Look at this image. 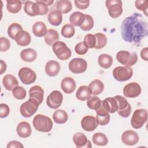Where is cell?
<instances>
[{"mask_svg":"<svg viewBox=\"0 0 148 148\" xmlns=\"http://www.w3.org/2000/svg\"><path fill=\"white\" fill-rule=\"evenodd\" d=\"M147 23L139 13L126 17L121 25V35L127 42L138 44L147 35Z\"/></svg>","mask_w":148,"mask_h":148,"instance_id":"cell-1","label":"cell"},{"mask_svg":"<svg viewBox=\"0 0 148 148\" xmlns=\"http://www.w3.org/2000/svg\"><path fill=\"white\" fill-rule=\"evenodd\" d=\"M32 124L35 130L43 132H50L53 125L50 117L40 114H38L34 117Z\"/></svg>","mask_w":148,"mask_h":148,"instance_id":"cell-2","label":"cell"},{"mask_svg":"<svg viewBox=\"0 0 148 148\" xmlns=\"http://www.w3.org/2000/svg\"><path fill=\"white\" fill-rule=\"evenodd\" d=\"M52 49L57 57L62 61L68 60L72 54L71 49L62 41H57L54 43L52 46Z\"/></svg>","mask_w":148,"mask_h":148,"instance_id":"cell-3","label":"cell"},{"mask_svg":"<svg viewBox=\"0 0 148 148\" xmlns=\"http://www.w3.org/2000/svg\"><path fill=\"white\" fill-rule=\"evenodd\" d=\"M147 120V111L145 109H136L131 119V124L132 128L139 129L143 127Z\"/></svg>","mask_w":148,"mask_h":148,"instance_id":"cell-4","label":"cell"},{"mask_svg":"<svg viewBox=\"0 0 148 148\" xmlns=\"http://www.w3.org/2000/svg\"><path fill=\"white\" fill-rule=\"evenodd\" d=\"M116 59L120 64L131 67L136 63L138 56L135 52L130 53L128 51L121 50L117 53Z\"/></svg>","mask_w":148,"mask_h":148,"instance_id":"cell-5","label":"cell"},{"mask_svg":"<svg viewBox=\"0 0 148 148\" xmlns=\"http://www.w3.org/2000/svg\"><path fill=\"white\" fill-rule=\"evenodd\" d=\"M39 105V102L35 99L29 98L28 101L21 105L20 108V113L24 117H30L36 113Z\"/></svg>","mask_w":148,"mask_h":148,"instance_id":"cell-6","label":"cell"},{"mask_svg":"<svg viewBox=\"0 0 148 148\" xmlns=\"http://www.w3.org/2000/svg\"><path fill=\"white\" fill-rule=\"evenodd\" d=\"M133 75V70L131 67L119 66L114 68L113 76L119 82H125L129 80Z\"/></svg>","mask_w":148,"mask_h":148,"instance_id":"cell-7","label":"cell"},{"mask_svg":"<svg viewBox=\"0 0 148 148\" xmlns=\"http://www.w3.org/2000/svg\"><path fill=\"white\" fill-rule=\"evenodd\" d=\"M109 16L114 18L119 17L123 13L122 1L120 0H108L105 2Z\"/></svg>","mask_w":148,"mask_h":148,"instance_id":"cell-8","label":"cell"},{"mask_svg":"<svg viewBox=\"0 0 148 148\" xmlns=\"http://www.w3.org/2000/svg\"><path fill=\"white\" fill-rule=\"evenodd\" d=\"M117 100L118 104V114L123 117H128L131 112V105L128 102L126 98L121 95H116L114 97Z\"/></svg>","mask_w":148,"mask_h":148,"instance_id":"cell-9","label":"cell"},{"mask_svg":"<svg viewBox=\"0 0 148 148\" xmlns=\"http://www.w3.org/2000/svg\"><path fill=\"white\" fill-rule=\"evenodd\" d=\"M18 75L21 82L24 84H31L34 83L36 79L35 72L28 67L21 68L18 71Z\"/></svg>","mask_w":148,"mask_h":148,"instance_id":"cell-10","label":"cell"},{"mask_svg":"<svg viewBox=\"0 0 148 148\" xmlns=\"http://www.w3.org/2000/svg\"><path fill=\"white\" fill-rule=\"evenodd\" d=\"M68 67L69 69L73 73H82L86 71L87 63L83 58H75L69 62Z\"/></svg>","mask_w":148,"mask_h":148,"instance_id":"cell-11","label":"cell"},{"mask_svg":"<svg viewBox=\"0 0 148 148\" xmlns=\"http://www.w3.org/2000/svg\"><path fill=\"white\" fill-rule=\"evenodd\" d=\"M63 95L62 93L58 90L53 91L47 97V105L53 109L58 108L62 104Z\"/></svg>","mask_w":148,"mask_h":148,"instance_id":"cell-12","label":"cell"},{"mask_svg":"<svg viewBox=\"0 0 148 148\" xmlns=\"http://www.w3.org/2000/svg\"><path fill=\"white\" fill-rule=\"evenodd\" d=\"M140 86L136 82H131L126 84L123 88V94L125 97L133 98L138 97L141 93Z\"/></svg>","mask_w":148,"mask_h":148,"instance_id":"cell-13","label":"cell"},{"mask_svg":"<svg viewBox=\"0 0 148 148\" xmlns=\"http://www.w3.org/2000/svg\"><path fill=\"white\" fill-rule=\"evenodd\" d=\"M98 125V124L96 117L91 115L83 117L81 120L82 128L86 131H93L97 128Z\"/></svg>","mask_w":148,"mask_h":148,"instance_id":"cell-14","label":"cell"},{"mask_svg":"<svg viewBox=\"0 0 148 148\" xmlns=\"http://www.w3.org/2000/svg\"><path fill=\"white\" fill-rule=\"evenodd\" d=\"M139 140V135L135 131L132 130H127L124 131L121 135V140L123 143L128 146L136 145Z\"/></svg>","mask_w":148,"mask_h":148,"instance_id":"cell-15","label":"cell"},{"mask_svg":"<svg viewBox=\"0 0 148 148\" xmlns=\"http://www.w3.org/2000/svg\"><path fill=\"white\" fill-rule=\"evenodd\" d=\"M73 142L77 148L91 147V142L82 132H76L73 136Z\"/></svg>","mask_w":148,"mask_h":148,"instance_id":"cell-16","label":"cell"},{"mask_svg":"<svg viewBox=\"0 0 148 148\" xmlns=\"http://www.w3.org/2000/svg\"><path fill=\"white\" fill-rule=\"evenodd\" d=\"M76 87V82L71 77H65L61 80V87L66 94L72 93L75 90Z\"/></svg>","mask_w":148,"mask_h":148,"instance_id":"cell-17","label":"cell"},{"mask_svg":"<svg viewBox=\"0 0 148 148\" xmlns=\"http://www.w3.org/2000/svg\"><path fill=\"white\" fill-rule=\"evenodd\" d=\"M16 131L18 136L22 138H26L31 135L32 130L28 123L21 121L18 124L16 127Z\"/></svg>","mask_w":148,"mask_h":148,"instance_id":"cell-18","label":"cell"},{"mask_svg":"<svg viewBox=\"0 0 148 148\" xmlns=\"http://www.w3.org/2000/svg\"><path fill=\"white\" fill-rule=\"evenodd\" d=\"M44 90L39 86H34L29 90V98L34 99L40 105L43 101Z\"/></svg>","mask_w":148,"mask_h":148,"instance_id":"cell-19","label":"cell"},{"mask_svg":"<svg viewBox=\"0 0 148 148\" xmlns=\"http://www.w3.org/2000/svg\"><path fill=\"white\" fill-rule=\"evenodd\" d=\"M45 69L48 76L53 77L58 74L60 71V65L56 61L50 60L46 64Z\"/></svg>","mask_w":148,"mask_h":148,"instance_id":"cell-20","label":"cell"},{"mask_svg":"<svg viewBox=\"0 0 148 148\" xmlns=\"http://www.w3.org/2000/svg\"><path fill=\"white\" fill-rule=\"evenodd\" d=\"M2 83L5 89L9 91H12L18 85V82L16 77L11 74H8L3 77Z\"/></svg>","mask_w":148,"mask_h":148,"instance_id":"cell-21","label":"cell"},{"mask_svg":"<svg viewBox=\"0 0 148 148\" xmlns=\"http://www.w3.org/2000/svg\"><path fill=\"white\" fill-rule=\"evenodd\" d=\"M15 40L18 45L20 46H26L31 42V35L28 32L23 30L17 35Z\"/></svg>","mask_w":148,"mask_h":148,"instance_id":"cell-22","label":"cell"},{"mask_svg":"<svg viewBox=\"0 0 148 148\" xmlns=\"http://www.w3.org/2000/svg\"><path fill=\"white\" fill-rule=\"evenodd\" d=\"M102 103L109 113H113L117 111L118 104L114 97H108L102 101Z\"/></svg>","mask_w":148,"mask_h":148,"instance_id":"cell-23","label":"cell"},{"mask_svg":"<svg viewBox=\"0 0 148 148\" xmlns=\"http://www.w3.org/2000/svg\"><path fill=\"white\" fill-rule=\"evenodd\" d=\"M91 91L89 86H81L77 90L76 93V97L77 99L80 101H84L86 100H87L91 97Z\"/></svg>","mask_w":148,"mask_h":148,"instance_id":"cell-24","label":"cell"},{"mask_svg":"<svg viewBox=\"0 0 148 148\" xmlns=\"http://www.w3.org/2000/svg\"><path fill=\"white\" fill-rule=\"evenodd\" d=\"M24 12L30 16L39 15V8L38 3L35 2L28 1L25 2L24 6Z\"/></svg>","mask_w":148,"mask_h":148,"instance_id":"cell-25","label":"cell"},{"mask_svg":"<svg viewBox=\"0 0 148 148\" xmlns=\"http://www.w3.org/2000/svg\"><path fill=\"white\" fill-rule=\"evenodd\" d=\"M32 32L37 37H42L45 36L47 31L45 24L42 21L35 22L32 28Z\"/></svg>","mask_w":148,"mask_h":148,"instance_id":"cell-26","label":"cell"},{"mask_svg":"<svg viewBox=\"0 0 148 148\" xmlns=\"http://www.w3.org/2000/svg\"><path fill=\"white\" fill-rule=\"evenodd\" d=\"M49 22L54 26H58L61 24L62 21V13L56 10H53L50 12L47 16Z\"/></svg>","mask_w":148,"mask_h":148,"instance_id":"cell-27","label":"cell"},{"mask_svg":"<svg viewBox=\"0 0 148 148\" xmlns=\"http://www.w3.org/2000/svg\"><path fill=\"white\" fill-rule=\"evenodd\" d=\"M21 58L25 62H32L37 57L36 51L31 48H28L23 50L20 53Z\"/></svg>","mask_w":148,"mask_h":148,"instance_id":"cell-28","label":"cell"},{"mask_svg":"<svg viewBox=\"0 0 148 148\" xmlns=\"http://www.w3.org/2000/svg\"><path fill=\"white\" fill-rule=\"evenodd\" d=\"M58 39L59 34L58 32L54 29H48L45 35V43L49 46H53V45L57 42Z\"/></svg>","mask_w":148,"mask_h":148,"instance_id":"cell-29","label":"cell"},{"mask_svg":"<svg viewBox=\"0 0 148 148\" xmlns=\"http://www.w3.org/2000/svg\"><path fill=\"white\" fill-rule=\"evenodd\" d=\"M89 87L91 91L92 94L97 95L102 92L104 89V84L102 81L98 79H95L89 84Z\"/></svg>","mask_w":148,"mask_h":148,"instance_id":"cell-30","label":"cell"},{"mask_svg":"<svg viewBox=\"0 0 148 148\" xmlns=\"http://www.w3.org/2000/svg\"><path fill=\"white\" fill-rule=\"evenodd\" d=\"M68 119L67 113L62 109L56 110L53 114V119L57 124H62L65 123Z\"/></svg>","mask_w":148,"mask_h":148,"instance_id":"cell-31","label":"cell"},{"mask_svg":"<svg viewBox=\"0 0 148 148\" xmlns=\"http://www.w3.org/2000/svg\"><path fill=\"white\" fill-rule=\"evenodd\" d=\"M85 20V14L80 12L72 13L69 17V21L73 26H80Z\"/></svg>","mask_w":148,"mask_h":148,"instance_id":"cell-32","label":"cell"},{"mask_svg":"<svg viewBox=\"0 0 148 148\" xmlns=\"http://www.w3.org/2000/svg\"><path fill=\"white\" fill-rule=\"evenodd\" d=\"M56 9L61 13L66 14L69 13L72 8V3L68 0H60L56 2Z\"/></svg>","mask_w":148,"mask_h":148,"instance_id":"cell-33","label":"cell"},{"mask_svg":"<svg viewBox=\"0 0 148 148\" xmlns=\"http://www.w3.org/2000/svg\"><path fill=\"white\" fill-rule=\"evenodd\" d=\"M98 62L101 67L104 69H108L113 64V58L109 54H102L98 57Z\"/></svg>","mask_w":148,"mask_h":148,"instance_id":"cell-34","label":"cell"},{"mask_svg":"<svg viewBox=\"0 0 148 148\" xmlns=\"http://www.w3.org/2000/svg\"><path fill=\"white\" fill-rule=\"evenodd\" d=\"M6 8L9 12L11 13H17L21 10L22 3L19 0H7Z\"/></svg>","mask_w":148,"mask_h":148,"instance_id":"cell-35","label":"cell"},{"mask_svg":"<svg viewBox=\"0 0 148 148\" xmlns=\"http://www.w3.org/2000/svg\"><path fill=\"white\" fill-rule=\"evenodd\" d=\"M92 142L95 145L105 146L108 143V139L103 133L97 132L92 135Z\"/></svg>","mask_w":148,"mask_h":148,"instance_id":"cell-36","label":"cell"},{"mask_svg":"<svg viewBox=\"0 0 148 148\" xmlns=\"http://www.w3.org/2000/svg\"><path fill=\"white\" fill-rule=\"evenodd\" d=\"M23 30V29L22 26L20 24L18 23H14L9 26L8 29V34L10 38L15 40L17 35Z\"/></svg>","mask_w":148,"mask_h":148,"instance_id":"cell-37","label":"cell"},{"mask_svg":"<svg viewBox=\"0 0 148 148\" xmlns=\"http://www.w3.org/2000/svg\"><path fill=\"white\" fill-rule=\"evenodd\" d=\"M94 35L96 38V45L94 48L96 49H101L103 48L107 43V38L106 35L101 32L97 33L94 34Z\"/></svg>","mask_w":148,"mask_h":148,"instance_id":"cell-38","label":"cell"},{"mask_svg":"<svg viewBox=\"0 0 148 148\" xmlns=\"http://www.w3.org/2000/svg\"><path fill=\"white\" fill-rule=\"evenodd\" d=\"M101 102H102V101L99 97L95 95H94V96H91L87 99V105L90 109L96 110L100 106Z\"/></svg>","mask_w":148,"mask_h":148,"instance_id":"cell-39","label":"cell"},{"mask_svg":"<svg viewBox=\"0 0 148 148\" xmlns=\"http://www.w3.org/2000/svg\"><path fill=\"white\" fill-rule=\"evenodd\" d=\"M61 32V35L64 37L66 38H70L75 35V29L72 24H66L62 27Z\"/></svg>","mask_w":148,"mask_h":148,"instance_id":"cell-40","label":"cell"},{"mask_svg":"<svg viewBox=\"0 0 148 148\" xmlns=\"http://www.w3.org/2000/svg\"><path fill=\"white\" fill-rule=\"evenodd\" d=\"M94 23L92 17L89 14H85V20L80 27L82 30L87 31L91 29L94 27Z\"/></svg>","mask_w":148,"mask_h":148,"instance_id":"cell-41","label":"cell"},{"mask_svg":"<svg viewBox=\"0 0 148 148\" xmlns=\"http://www.w3.org/2000/svg\"><path fill=\"white\" fill-rule=\"evenodd\" d=\"M12 94L13 97L19 100L23 99L27 95L26 90L21 86H17L12 90Z\"/></svg>","mask_w":148,"mask_h":148,"instance_id":"cell-42","label":"cell"},{"mask_svg":"<svg viewBox=\"0 0 148 148\" xmlns=\"http://www.w3.org/2000/svg\"><path fill=\"white\" fill-rule=\"evenodd\" d=\"M83 42L88 48H94L96 45V38L94 35L88 34L84 36Z\"/></svg>","mask_w":148,"mask_h":148,"instance_id":"cell-43","label":"cell"},{"mask_svg":"<svg viewBox=\"0 0 148 148\" xmlns=\"http://www.w3.org/2000/svg\"><path fill=\"white\" fill-rule=\"evenodd\" d=\"M135 7L139 9V10L143 11L146 16H147V10L148 8V1L145 0V1H140V0H137L135 2Z\"/></svg>","mask_w":148,"mask_h":148,"instance_id":"cell-44","label":"cell"},{"mask_svg":"<svg viewBox=\"0 0 148 148\" xmlns=\"http://www.w3.org/2000/svg\"><path fill=\"white\" fill-rule=\"evenodd\" d=\"M88 48L83 42L78 43L75 46V51L79 55H84L88 51Z\"/></svg>","mask_w":148,"mask_h":148,"instance_id":"cell-45","label":"cell"},{"mask_svg":"<svg viewBox=\"0 0 148 148\" xmlns=\"http://www.w3.org/2000/svg\"><path fill=\"white\" fill-rule=\"evenodd\" d=\"M10 42L6 38H0V50L1 51H6L10 49Z\"/></svg>","mask_w":148,"mask_h":148,"instance_id":"cell-46","label":"cell"},{"mask_svg":"<svg viewBox=\"0 0 148 148\" xmlns=\"http://www.w3.org/2000/svg\"><path fill=\"white\" fill-rule=\"evenodd\" d=\"M110 114H108L105 116H96V119L98 125H105L108 124L110 121Z\"/></svg>","mask_w":148,"mask_h":148,"instance_id":"cell-47","label":"cell"},{"mask_svg":"<svg viewBox=\"0 0 148 148\" xmlns=\"http://www.w3.org/2000/svg\"><path fill=\"white\" fill-rule=\"evenodd\" d=\"M10 113V109L9 106L6 103L0 104V117L5 118Z\"/></svg>","mask_w":148,"mask_h":148,"instance_id":"cell-48","label":"cell"},{"mask_svg":"<svg viewBox=\"0 0 148 148\" xmlns=\"http://www.w3.org/2000/svg\"><path fill=\"white\" fill-rule=\"evenodd\" d=\"M35 2L38 3V5L39 15L43 16V15H45L46 14H47L49 11L48 6H47L46 5L41 2L40 1V0H36Z\"/></svg>","mask_w":148,"mask_h":148,"instance_id":"cell-49","label":"cell"},{"mask_svg":"<svg viewBox=\"0 0 148 148\" xmlns=\"http://www.w3.org/2000/svg\"><path fill=\"white\" fill-rule=\"evenodd\" d=\"M74 3L77 8L82 10L87 9L90 5V1L84 0V1H74Z\"/></svg>","mask_w":148,"mask_h":148,"instance_id":"cell-50","label":"cell"},{"mask_svg":"<svg viewBox=\"0 0 148 148\" xmlns=\"http://www.w3.org/2000/svg\"><path fill=\"white\" fill-rule=\"evenodd\" d=\"M8 148L10 147H17V148H23L24 147L23 145H22L21 143H20L17 140H12L9 142L6 146Z\"/></svg>","mask_w":148,"mask_h":148,"instance_id":"cell-51","label":"cell"},{"mask_svg":"<svg viewBox=\"0 0 148 148\" xmlns=\"http://www.w3.org/2000/svg\"><path fill=\"white\" fill-rule=\"evenodd\" d=\"M147 52H148L147 47H145V48L142 49L141 51H140V57H141V58L146 61H147L148 60V58H147L148 57V53H147Z\"/></svg>","mask_w":148,"mask_h":148,"instance_id":"cell-52","label":"cell"},{"mask_svg":"<svg viewBox=\"0 0 148 148\" xmlns=\"http://www.w3.org/2000/svg\"><path fill=\"white\" fill-rule=\"evenodd\" d=\"M0 64H1V72H0V74L2 75L3 72H5L6 70V64L5 61H3L2 60H0Z\"/></svg>","mask_w":148,"mask_h":148,"instance_id":"cell-53","label":"cell"},{"mask_svg":"<svg viewBox=\"0 0 148 148\" xmlns=\"http://www.w3.org/2000/svg\"><path fill=\"white\" fill-rule=\"evenodd\" d=\"M40 1L42 3H43L44 4L46 5L47 6H50L53 3H54V1L51 0H40Z\"/></svg>","mask_w":148,"mask_h":148,"instance_id":"cell-54","label":"cell"}]
</instances>
